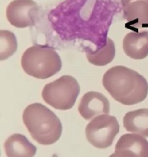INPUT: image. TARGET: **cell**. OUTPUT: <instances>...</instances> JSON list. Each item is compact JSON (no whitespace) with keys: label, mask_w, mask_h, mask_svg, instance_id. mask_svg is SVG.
Instances as JSON below:
<instances>
[{"label":"cell","mask_w":148,"mask_h":157,"mask_svg":"<svg viewBox=\"0 0 148 157\" xmlns=\"http://www.w3.org/2000/svg\"><path fill=\"white\" fill-rule=\"evenodd\" d=\"M123 17L136 28L148 26V0H121Z\"/></svg>","instance_id":"ba28073f"},{"label":"cell","mask_w":148,"mask_h":157,"mask_svg":"<svg viewBox=\"0 0 148 157\" xmlns=\"http://www.w3.org/2000/svg\"><path fill=\"white\" fill-rule=\"evenodd\" d=\"M123 121L127 131L148 137V109L128 112L125 114Z\"/></svg>","instance_id":"7c38bea8"},{"label":"cell","mask_w":148,"mask_h":157,"mask_svg":"<svg viewBox=\"0 0 148 157\" xmlns=\"http://www.w3.org/2000/svg\"><path fill=\"white\" fill-rule=\"evenodd\" d=\"M115 152L130 157H148V141L139 134H124L116 144Z\"/></svg>","instance_id":"9c48e42d"},{"label":"cell","mask_w":148,"mask_h":157,"mask_svg":"<svg viewBox=\"0 0 148 157\" xmlns=\"http://www.w3.org/2000/svg\"><path fill=\"white\" fill-rule=\"evenodd\" d=\"M80 88L76 79L71 75H63L45 86L42 96L53 108L68 110L72 108L79 96Z\"/></svg>","instance_id":"277c9868"},{"label":"cell","mask_w":148,"mask_h":157,"mask_svg":"<svg viewBox=\"0 0 148 157\" xmlns=\"http://www.w3.org/2000/svg\"><path fill=\"white\" fill-rule=\"evenodd\" d=\"M115 56V45L114 41L107 38V44L97 52H92L88 49L87 57L88 61L93 65L97 66H103L109 64L114 60Z\"/></svg>","instance_id":"4fadbf2b"},{"label":"cell","mask_w":148,"mask_h":157,"mask_svg":"<svg viewBox=\"0 0 148 157\" xmlns=\"http://www.w3.org/2000/svg\"><path fill=\"white\" fill-rule=\"evenodd\" d=\"M25 72L37 78H49L62 69V60L53 48L34 45L24 52L21 60Z\"/></svg>","instance_id":"3957f363"},{"label":"cell","mask_w":148,"mask_h":157,"mask_svg":"<svg viewBox=\"0 0 148 157\" xmlns=\"http://www.w3.org/2000/svg\"><path fill=\"white\" fill-rule=\"evenodd\" d=\"M120 131L115 116L101 115L95 117L86 127V137L89 143L98 149L110 147Z\"/></svg>","instance_id":"5b68a950"},{"label":"cell","mask_w":148,"mask_h":157,"mask_svg":"<svg viewBox=\"0 0 148 157\" xmlns=\"http://www.w3.org/2000/svg\"><path fill=\"white\" fill-rule=\"evenodd\" d=\"M103 85L116 101L126 105L143 102L148 94L146 78L136 71L123 66L108 69L103 77Z\"/></svg>","instance_id":"6da1fadb"},{"label":"cell","mask_w":148,"mask_h":157,"mask_svg":"<svg viewBox=\"0 0 148 157\" xmlns=\"http://www.w3.org/2000/svg\"><path fill=\"white\" fill-rule=\"evenodd\" d=\"M39 7L33 0H13L6 9V17L11 25L17 28L33 25Z\"/></svg>","instance_id":"8992f818"},{"label":"cell","mask_w":148,"mask_h":157,"mask_svg":"<svg viewBox=\"0 0 148 157\" xmlns=\"http://www.w3.org/2000/svg\"><path fill=\"white\" fill-rule=\"evenodd\" d=\"M109 157H125V156H123V155H120V154L117 153V152H114V153L111 154V155H110Z\"/></svg>","instance_id":"9a60e30c"},{"label":"cell","mask_w":148,"mask_h":157,"mask_svg":"<svg viewBox=\"0 0 148 157\" xmlns=\"http://www.w3.org/2000/svg\"><path fill=\"white\" fill-rule=\"evenodd\" d=\"M7 157H33L36 155V147L22 134L10 136L4 143Z\"/></svg>","instance_id":"8fae6325"},{"label":"cell","mask_w":148,"mask_h":157,"mask_svg":"<svg viewBox=\"0 0 148 157\" xmlns=\"http://www.w3.org/2000/svg\"><path fill=\"white\" fill-rule=\"evenodd\" d=\"M123 49L130 58L140 60L148 56V31L130 32L125 36Z\"/></svg>","instance_id":"30bf717a"},{"label":"cell","mask_w":148,"mask_h":157,"mask_svg":"<svg viewBox=\"0 0 148 157\" xmlns=\"http://www.w3.org/2000/svg\"><path fill=\"white\" fill-rule=\"evenodd\" d=\"M78 111L84 119L88 120L110 113V102L107 97L98 92H89L81 99Z\"/></svg>","instance_id":"52a82bcc"},{"label":"cell","mask_w":148,"mask_h":157,"mask_svg":"<svg viewBox=\"0 0 148 157\" xmlns=\"http://www.w3.org/2000/svg\"><path fill=\"white\" fill-rule=\"evenodd\" d=\"M17 49V41L14 33L7 30L0 31V59L10 58Z\"/></svg>","instance_id":"5bb4252c"},{"label":"cell","mask_w":148,"mask_h":157,"mask_svg":"<svg viewBox=\"0 0 148 157\" xmlns=\"http://www.w3.org/2000/svg\"><path fill=\"white\" fill-rule=\"evenodd\" d=\"M22 120L31 136L40 144H53L61 136L63 126L60 119L43 104L29 105L24 109Z\"/></svg>","instance_id":"7a4b0ae2"}]
</instances>
